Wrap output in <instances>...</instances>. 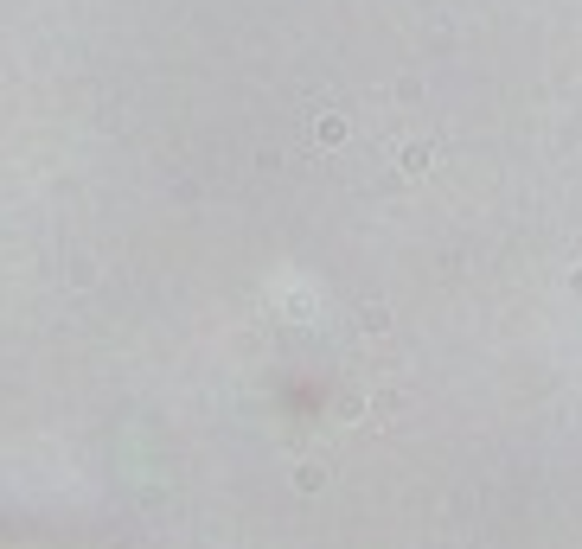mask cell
I'll return each mask as SVG.
<instances>
[{"instance_id":"1","label":"cell","mask_w":582,"mask_h":549,"mask_svg":"<svg viewBox=\"0 0 582 549\" xmlns=\"http://www.w3.org/2000/svg\"><path fill=\"white\" fill-rule=\"evenodd\" d=\"M320 141H326V147H333V141H346V121H340V115H326V121H320Z\"/></svg>"}]
</instances>
